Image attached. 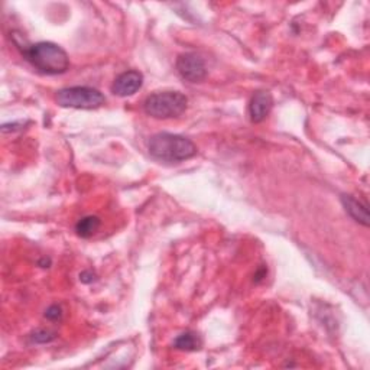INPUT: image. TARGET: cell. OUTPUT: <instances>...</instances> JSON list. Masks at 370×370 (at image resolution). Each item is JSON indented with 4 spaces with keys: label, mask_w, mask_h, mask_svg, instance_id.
Instances as JSON below:
<instances>
[{
    "label": "cell",
    "mask_w": 370,
    "mask_h": 370,
    "mask_svg": "<svg viewBox=\"0 0 370 370\" xmlns=\"http://www.w3.org/2000/svg\"><path fill=\"white\" fill-rule=\"evenodd\" d=\"M20 49L29 63L44 74L58 76L67 73L70 68L68 54L54 42H38L34 45H25Z\"/></svg>",
    "instance_id": "cell-1"
},
{
    "label": "cell",
    "mask_w": 370,
    "mask_h": 370,
    "mask_svg": "<svg viewBox=\"0 0 370 370\" xmlns=\"http://www.w3.org/2000/svg\"><path fill=\"white\" fill-rule=\"evenodd\" d=\"M150 155L164 162H182L197 155V146L187 138L174 133H157L148 142Z\"/></svg>",
    "instance_id": "cell-2"
},
{
    "label": "cell",
    "mask_w": 370,
    "mask_h": 370,
    "mask_svg": "<svg viewBox=\"0 0 370 370\" xmlns=\"http://www.w3.org/2000/svg\"><path fill=\"white\" fill-rule=\"evenodd\" d=\"M189 106V99L179 91H158L148 96L143 110L153 119H172L181 116Z\"/></svg>",
    "instance_id": "cell-3"
},
{
    "label": "cell",
    "mask_w": 370,
    "mask_h": 370,
    "mask_svg": "<svg viewBox=\"0 0 370 370\" xmlns=\"http://www.w3.org/2000/svg\"><path fill=\"white\" fill-rule=\"evenodd\" d=\"M56 103L61 107L92 110L102 107L106 103V97L97 88L77 85V87H67L59 90L56 92Z\"/></svg>",
    "instance_id": "cell-4"
},
{
    "label": "cell",
    "mask_w": 370,
    "mask_h": 370,
    "mask_svg": "<svg viewBox=\"0 0 370 370\" xmlns=\"http://www.w3.org/2000/svg\"><path fill=\"white\" fill-rule=\"evenodd\" d=\"M177 71L179 76L190 83H201L207 77L205 61L194 54H182L177 59Z\"/></svg>",
    "instance_id": "cell-5"
},
{
    "label": "cell",
    "mask_w": 370,
    "mask_h": 370,
    "mask_svg": "<svg viewBox=\"0 0 370 370\" xmlns=\"http://www.w3.org/2000/svg\"><path fill=\"white\" fill-rule=\"evenodd\" d=\"M142 84H143V76L139 71L132 70V71L121 73L119 77H116L112 85V91L113 95L119 97H129L142 88Z\"/></svg>",
    "instance_id": "cell-6"
},
{
    "label": "cell",
    "mask_w": 370,
    "mask_h": 370,
    "mask_svg": "<svg viewBox=\"0 0 370 370\" xmlns=\"http://www.w3.org/2000/svg\"><path fill=\"white\" fill-rule=\"evenodd\" d=\"M273 107V97L269 91H258L249 105V116L253 123L263 121Z\"/></svg>",
    "instance_id": "cell-7"
},
{
    "label": "cell",
    "mask_w": 370,
    "mask_h": 370,
    "mask_svg": "<svg viewBox=\"0 0 370 370\" xmlns=\"http://www.w3.org/2000/svg\"><path fill=\"white\" fill-rule=\"evenodd\" d=\"M342 204L346 210V213L350 215L353 220L363 226H369V210L367 205L362 201L356 200L353 196H342Z\"/></svg>",
    "instance_id": "cell-8"
},
{
    "label": "cell",
    "mask_w": 370,
    "mask_h": 370,
    "mask_svg": "<svg viewBox=\"0 0 370 370\" xmlns=\"http://www.w3.org/2000/svg\"><path fill=\"white\" fill-rule=\"evenodd\" d=\"M203 346L201 337L194 331H185L174 340V347L181 352H196Z\"/></svg>",
    "instance_id": "cell-9"
},
{
    "label": "cell",
    "mask_w": 370,
    "mask_h": 370,
    "mask_svg": "<svg viewBox=\"0 0 370 370\" xmlns=\"http://www.w3.org/2000/svg\"><path fill=\"white\" fill-rule=\"evenodd\" d=\"M100 225H102V222H100L99 217H96V215H87V217L81 219L76 225V232H77L78 236L88 239L100 229Z\"/></svg>",
    "instance_id": "cell-10"
},
{
    "label": "cell",
    "mask_w": 370,
    "mask_h": 370,
    "mask_svg": "<svg viewBox=\"0 0 370 370\" xmlns=\"http://www.w3.org/2000/svg\"><path fill=\"white\" fill-rule=\"evenodd\" d=\"M56 337V333L55 331H51V330H38L34 333L32 335V340L35 343H49L52 342L54 338Z\"/></svg>",
    "instance_id": "cell-11"
},
{
    "label": "cell",
    "mask_w": 370,
    "mask_h": 370,
    "mask_svg": "<svg viewBox=\"0 0 370 370\" xmlns=\"http://www.w3.org/2000/svg\"><path fill=\"white\" fill-rule=\"evenodd\" d=\"M45 317L51 321H58L61 320V317H63V310H61V306L58 305H51L45 311Z\"/></svg>",
    "instance_id": "cell-12"
}]
</instances>
